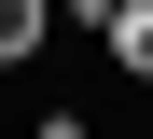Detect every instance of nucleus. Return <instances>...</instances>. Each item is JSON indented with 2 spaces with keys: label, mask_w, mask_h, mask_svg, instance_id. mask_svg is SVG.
<instances>
[{
  "label": "nucleus",
  "mask_w": 153,
  "mask_h": 139,
  "mask_svg": "<svg viewBox=\"0 0 153 139\" xmlns=\"http://www.w3.org/2000/svg\"><path fill=\"white\" fill-rule=\"evenodd\" d=\"M0 56H42V0H0Z\"/></svg>",
  "instance_id": "f03ea898"
},
{
  "label": "nucleus",
  "mask_w": 153,
  "mask_h": 139,
  "mask_svg": "<svg viewBox=\"0 0 153 139\" xmlns=\"http://www.w3.org/2000/svg\"><path fill=\"white\" fill-rule=\"evenodd\" d=\"M97 42H111V56H125V70H139V83H153V0H111V14H97Z\"/></svg>",
  "instance_id": "f257e3e1"
}]
</instances>
